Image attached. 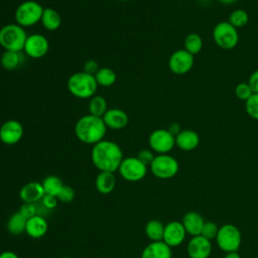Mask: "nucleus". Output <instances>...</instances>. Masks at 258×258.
<instances>
[{
    "mask_svg": "<svg viewBox=\"0 0 258 258\" xmlns=\"http://www.w3.org/2000/svg\"><path fill=\"white\" fill-rule=\"evenodd\" d=\"M123 158L122 149L114 141L103 139L93 145L91 159L100 171H117Z\"/></svg>",
    "mask_w": 258,
    "mask_h": 258,
    "instance_id": "1",
    "label": "nucleus"
},
{
    "mask_svg": "<svg viewBox=\"0 0 258 258\" xmlns=\"http://www.w3.org/2000/svg\"><path fill=\"white\" fill-rule=\"evenodd\" d=\"M107 126L103 118L91 114L82 116L75 125V134L77 138L85 143L95 145L105 137Z\"/></svg>",
    "mask_w": 258,
    "mask_h": 258,
    "instance_id": "2",
    "label": "nucleus"
},
{
    "mask_svg": "<svg viewBox=\"0 0 258 258\" xmlns=\"http://www.w3.org/2000/svg\"><path fill=\"white\" fill-rule=\"evenodd\" d=\"M98 84L95 76L86 72L73 74L68 80V89L70 93L79 99H91L95 96Z\"/></svg>",
    "mask_w": 258,
    "mask_h": 258,
    "instance_id": "3",
    "label": "nucleus"
},
{
    "mask_svg": "<svg viewBox=\"0 0 258 258\" xmlns=\"http://www.w3.org/2000/svg\"><path fill=\"white\" fill-rule=\"evenodd\" d=\"M27 34L24 28L17 23H10L0 28V45L5 50H23Z\"/></svg>",
    "mask_w": 258,
    "mask_h": 258,
    "instance_id": "4",
    "label": "nucleus"
},
{
    "mask_svg": "<svg viewBox=\"0 0 258 258\" xmlns=\"http://www.w3.org/2000/svg\"><path fill=\"white\" fill-rule=\"evenodd\" d=\"M43 7L36 1L27 0L20 3L15 10L16 23L22 27H28L40 21Z\"/></svg>",
    "mask_w": 258,
    "mask_h": 258,
    "instance_id": "5",
    "label": "nucleus"
},
{
    "mask_svg": "<svg viewBox=\"0 0 258 258\" xmlns=\"http://www.w3.org/2000/svg\"><path fill=\"white\" fill-rule=\"evenodd\" d=\"M216 241L222 251L237 252L242 242L241 232L233 224H225L219 228Z\"/></svg>",
    "mask_w": 258,
    "mask_h": 258,
    "instance_id": "6",
    "label": "nucleus"
},
{
    "mask_svg": "<svg viewBox=\"0 0 258 258\" xmlns=\"http://www.w3.org/2000/svg\"><path fill=\"white\" fill-rule=\"evenodd\" d=\"M213 39L219 47L232 49L239 42V32L238 29L228 21H221L217 23L213 29Z\"/></svg>",
    "mask_w": 258,
    "mask_h": 258,
    "instance_id": "7",
    "label": "nucleus"
},
{
    "mask_svg": "<svg viewBox=\"0 0 258 258\" xmlns=\"http://www.w3.org/2000/svg\"><path fill=\"white\" fill-rule=\"evenodd\" d=\"M149 167L152 174L157 178L168 179L178 172L179 164L177 160L169 154H157Z\"/></svg>",
    "mask_w": 258,
    "mask_h": 258,
    "instance_id": "8",
    "label": "nucleus"
},
{
    "mask_svg": "<svg viewBox=\"0 0 258 258\" xmlns=\"http://www.w3.org/2000/svg\"><path fill=\"white\" fill-rule=\"evenodd\" d=\"M121 177L127 181L136 182L143 179L147 173V165H145L138 157L128 156L123 158L118 168Z\"/></svg>",
    "mask_w": 258,
    "mask_h": 258,
    "instance_id": "9",
    "label": "nucleus"
},
{
    "mask_svg": "<svg viewBox=\"0 0 258 258\" xmlns=\"http://www.w3.org/2000/svg\"><path fill=\"white\" fill-rule=\"evenodd\" d=\"M149 147L158 154H167L175 146V136L167 129H156L148 138Z\"/></svg>",
    "mask_w": 258,
    "mask_h": 258,
    "instance_id": "10",
    "label": "nucleus"
},
{
    "mask_svg": "<svg viewBox=\"0 0 258 258\" xmlns=\"http://www.w3.org/2000/svg\"><path fill=\"white\" fill-rule=\"evenodd\" d=\"M195 63V56L184 48L173 51L168 58V68L175 75L188 73Z\"/></svg>",
    "mask_w": 258,
    "mask_h": 258,
    "instance_id": "11",
    "label": "nucleus"
},
{
    "mask_svg": "<svg viewBox=\"0 0 258 258\" xmlns=\"http://www.w3.org/2000/svg\"><path fill=\"white\" fill-rule=\"evenodd\" d=\"M49 43L46 37L42 34L34 33L27 36L23 50L31 58H40L47 53Z\"/></svg>",
    "mask_w": 258,
    "mask_h": 258,
    "instance_id": "12",
    "label": "nucleus"
},
{
    "mask_svg": "<svg viewBox=\"0 0 258 258\" xmlns=\"http://www.w3.org/2000/svg\"><path fill=\"white\" fill-rule=\"evenodd\" d=\"M23 133V126L19 121L8 120L0 127V141L6 145H14L21 140Z\"/></svg>",
    "mask_w": 258,
    "mask_h": 258,
    "instance_id": "13",
    "label": "nucleus"
},
{
    "mask_svg": "<svg viewBox=\"0 0 258 258\" xmlns=\"http://www.w3.org/2000/svg\"><path fill=\"white\" fill-rule=\"evenodd\" d=\"M186 231L181 222L172 221L164 225L162 241L169 247H176L182 244L185 239Z\"/></svg>",
    "mask_w": 258,
    "mask_h": 258,
    "instance_id": "14",
    "label": "nucleus"
},
{
    "mask_svg": "<svg viewBox=\"0 0 258 258\" xmlns=\"http://www.w3.org/2000/svg\"><path fill=\"white\" fill-rule=\"evenodd\" d=\"M189 258H209L212 253V243L202 235L194 236L187 243Z\"/></svg>",
    "mask_w": 258,
    "mask_h": 258,
    "instance_id": "15",
    "label": "nucleus"
},
{
    "mask_svg": "<svg viewBox=\"0 0 258 258\" xmlns=\"http://www.w3.org/2000/svg\"><path fill=\"white\" fill-rule=\"evenodd\" d=\"M107 128L119 130L127 126L129 118L125 111L118 108L108 109L102 117Z\"/></svg>",
    "mask_w": 258,
    "mask_h": 258,
    "instance_id": "16",
    "label": "nucleus"
},
{
    "mask_svg": "<svg viewBox=\"0 0 258 258\" xmlns=\"http://www.w3.org/2000/svg\"><path fill=\"white\" fill-rule=\"evenodd\" d=\"M45 195L42 183L38 181H30L24 184L19 191V197L23 203L36 204L41 201Z\"/></svg>",
    "mask_w": 258,
    "mask_h": 258,
    "instance_id": "17",
    "label": "nucleus"
},
{
    "mask_svg": "<svg viewBox=\"0 0 258 258\" xmlns=\"http://www.w3.org/2000/svg\"><path fill=\"white\" fill-rule=\"evenodd\" d=\"M199 144L200 136L191 129H181V131L175 135V146L182 151H191L196 149Z\"/></svg>",
    "mask_w": 258,
    "mask_h": 258,
    "instance_id": "18",
    "label": "nucleus"
},
{
    "mask_svg": "<svg viewBox=\"0 0 258 258\" xmlns=\"http://www.w3.org/2000/svg\"><path fill=\"white\" fill-rule=\"evenodd\" d=\"M171 247L163 241L149 243L141 252V258H171Z\"/></svg>",
    "mask_w": 258,
    "mask_h": 258,
    "instance_id": "19",
    "label": "nucleus"
},
{
    "mask_svg": "<svg viewBox=\"0 0 258 258\" xmlns=\"http://www.w3.org/2000/svg\"><path fill=\"white\" fill-rule=\"evenodd\" d=\"M47 230H48V224L43 216L36 215L28 219L26 222L25 233L33 239H39L43 237L46 234Z\"/></svg>",
    "mask_w": 258,
    "mask_h": 258,
    "instance_id": "20",
    "label": "nucleus"
},
{
    "mask_svg": "<svg viewBox=\"0 0 258 258\" xmlns=\"http://www.w3.org/2000/svg\"><path fill=\"white\" fill-rule=\"evenodd\" d=\"M181 223L186 231V234L194 237L201 235L202 229L205 224V220L199 213L190 211L183 216Z\"/></svg>",
    "mask_w": 258,
    "mask_h": 258,
    "instance_id": "21",
    "label": "nucleus"
},
{
    "mask_svg": "<svg viewBox=\"0 0 258 258\" xmlns=\"http://www.w3.org/2000/svg\"><path fill=\"white\" fill-rule=\"evenodd\" d=\"M95 184L100 194L108 195L112 192L116 186V176L114 172L100 171L96 177Z\"/></svg>",
    "mask_w": 258,
    "mask_h": 258,
    "instance_id": "22",
    "label": "nucleus"
},
{
    "mask_svg": "<svg viewBox=\"0 0 258 258\" xmlns=\"http://www.w3.org/2000/svg\"><path fill=\"white\" fill-rule=\"evenodd\" d=\"M40 22L45 29L49 31L56 30L61 24V17L59 13L52 8H44Z\"/></svg>",
    "mask_w": 258,
    "mask_h": 258,
    "instance_id": "23",
    "label": "nucleus"
},
{
    "mask_svg": "<svg viewBox=\"0 0 258 258\" xmlns=\"http://www.w3.org/2000/svg\"><path fill=\"white\" fill-rule=\"evenodd\" d=\"M27 219L21 215L18 211L12 214L7 221V230L11 235L18 236L25 232Z\"/></svg>",
    "mask_w": 258,
    "mask_h": 258,
    "instance_id": "24",
    "label": "nucleus"
},
{
    "mask_svg": "<svg viewBox=\"0 0 258 258\" xmlns=\"http://www.w3.org/2000/svg\"><path fill=\"white\" fill-rule=\"evenodd\" d=\"M145 235L151 242L162 241L164 225L158 220H150L145 225Z\"/></svg>",
    "mask_w": 258,
    "mask_h": 258,
    "instance_id": "25",
    "label": "nucleus"
},
{
    "mask_svg": "<svg viewBox=\"0 0 258 258\" xmlns=\"http://www.w3.org/2000/svg\"><path fill=\"white\" fill-rule=\"evenodd\" d=\"M95 79L98 86L111 87L115 84L117 80V75L112 69L104 67L98 70V72L95 74Z\"/></svg>",
    "mask_w": 258,
    "mask_h": 258,
    "instance_id": "26",
    "label": "nucleus"
},
{
    "mask_svg": "<svg viewBox=\"0 0 258 258\" xmlns=\"http://www.w3.org/2000/svg\"><path fill=\"white\" fill-rule=\"evenodd\" d=\"M108 106L107 101L102 96H93L90 99L89 102V114L97 116V117H103L104 114L107 112Z\"/></svg>",
    "mask_w": 258,
    "mask_h": 258,
    "instance_id": "27",
    "label": "nucleus"
},
{
    "mask_svg": "<svg viewBox=\"0 0 258 258\" xmlns=\"http://www.w3.org/2000/svg\"><path fill=\"white\" fill-rule=\"evenodd\" d=\"M44 192L46 195H51L54 197H57L60 189L64 185L61 181V179L56 175H48L44 177V179L41 181Z\"/></svg>",
    "mask_w": 258,
    "mask_h": 258,
    "instance_id": "28",
    "label": "nucleus"
},
{
    "mask_svg": "<svg viewBox=\"0 0 258 258\" xmlns=\"http://www.w3.org/2000/svg\"><path fill=\"white\" fill-rule=\"evenodd\" d=\"M20 54L17 51L5 50L0 57V63L3 69L7 71H13L20 64Z\"/></svg>",
    "mask_w": 258,
    "mask_h": 258,
    "instance_id": "29",
    "label": "nucleus"
},
{
    "mask_svg": "<svg viewBox=\"0 0 258 258\" xmlns=\"http://www.w3.org/2000/svg\"><path fill=\"white\" fill-rule=\"evenodd\" d=\"M183 46H184V49L186 51H188L190 54H192L195 56L203 48L202 36L198 33H195V32H191V33L187 34L184 38Z\"/></svg>",
    "mask_w": 258,
    "mask_h": 258,
    "instance_id": "30",
    "label": "nucleus"
},
{
    "mask_svg": "<svg viewBox=\"0 0 258 258\" xmlns=\"http://www.w3.org/2000/svg\"><path fill=\"white\" fill-rule=\"evenodd\" d=\"M249 21V15L244 9H235L231 12L228 18V22L236 28H241L245 26Z\"/></svg>",
    "mask_w": 258,
    "mask_h": 258,
    "instance_id": "31",
    "label": "nucleus"
},
{
    "mask_svg": "<svg viewBox=\"0 0 258 258\" xmlns=\"http://www.w3.org/2000/svg\"><path fill=\"white\" fill-rule=\"evenodd\" d=\"M245 110L250 118L258 120V93H253L245 102Z\"/></svg>",
    "mask_w": 258,
    "mask_h": 258,
    "instance_id": "32",
    "label": "nucleus"
},
{
    "mask_svg": "<svg viewBox=\"0 0 258 258\" xmlns=\"http://www.w3.org/2000/svg\"><path fill=\"white\" fill-rule=\"evenodd\" d=\"M234 93H235V96L241 100V101H244L246 102L250 97L251 95L253 94L250 86L248 85V83H239L236 87H235V90H234Z\"/></svg>",
    "mask_w": 258,
    "mask_h": 258,
    "instance_id": "33",
    "label": "nucleus"
},
{
    "mask_svg": "<svg viewBox=\"0 0 258 258\" xmlns=\"http://www.w3.org/2000/svg\"><path fill=\"white\" fill-rule=\"evenodd\" d=\"M218 231H219V227L217 226L216 223H214V222H205L201 235L203 237H205L206 239L211 241L213 239H216V237L218 235Z\"/></svg>",
    "mask_w": 258,
    "mask_h": 258,
    "instance_id": "34",
    "label": "nucleus"
},
{
    "mask_svg": "<svg viewBox=\"0 0 258 258\" xmlns=\"http://www.w3.org/2000/svg\"><path fill=\"white\" fill-rule=\"evenodd\" d=\"M56 198L61 203H71L75 199V190L69 185H63Z\"/></svg>",
    "mask_w": 258,
    "mask_h": 258,
    "instance_id": "35",
    "label": "nucleus"
},
{
    "mask_svg": "<svg viewBox=\"0 0 258 258\" xmlns=\"http://www.w3.org/2000/svg\"><path fill=\"white\" fill-rule=\"evenodd\" d=\"M19 212L23 217H25L27 220L37 215V208L36 204L32 203H23V205L20 207Z\"/></svg>",
    "mask_w": 258,
    "mask_h": 258,
    "instance_id": "36",
    "label": "nucleus"
},
{
    "mask_svg": "<svg viewBox=\"0 0 258 258\" xmlns=\"http://www.w3.org/2000/svg\"><path fill=\"white\" fill-rule=\"evenodd\" d=\"M138 159H140L145 165H150L151 162L153 161L155 155L153 154V151L151 149H142L141 151L138 152L137 154Z\"/></svg>",
    "mask_w": 258,
    "mask_h": 258,
    "instance_id": "37",
    "label": "nucleus"
},
{
    "mask_svg": "<svg viewBox=\"0 0 258 258\" xmlns=\"http://www.w3.org/2000/svg\"><path fill=\"white\" fill-rule=\"evenodd\" d=\"M57 202H58V200H57L56 197L51 196V195H46V194L43 196V198H42L41 201H40V203L42 204V206L45 207L48 211L53 210V209L56 207Z\"/></svg>",
    "mask_w": 258,
    "mask_h": 258,
    "instance_id": "38",
    "label": "nucleus"
},
{
    "mask_svg": "<svg viewBox=\"0 0 258 258\" xmlns=\"http://www.w3.org/2000/svg\"><path fill=\"white\" fill-rule=\"evenodd\" d=\"M99 66H98V62L96 60H93V59H89L85 62L84 64V72L90 74V75H94L98 72L99 70Z\"/></svg>",
    "mask_w": 258,
    "mask_h": 258,
    "instance_id": "39",
    "label": "nucleus"
},
{
    "mask_svg": "<svg viewBox=\"0 0 258 258\" xmlns=\"http://www.w3.org/2000/svg\"><path fill=\"white\" fill-rule=\"evenodd\" d=\"M247 83L250 86L253 93H258V70L254 71L250 75Z\"/></svg>",
    "mask_w": 258,
    "mask_h": 258,
    "instance_id": "40",
    "label": "nucleus"
},
{
    "mask_svg": "<svg viewBox=\"0 0 258 258\" xmlns=\"http://www.w3.org/2000/svg\"><path fill=\"white\" fill-rule=\"evenodd\" d=\"M167 130H168L170 133H172L174 136L177 135V134L181 131V129H180V127H179V124H178V123H175V122L171 123V124L169 125V127L167 128Z\"/></svg>",
    "mask_w": 258,
    "mask_h": 258,
    "instance_id": "41",
    "label": "nucleus"
},
{
    "mask_svg": "<svg viewBox=\"0 0 258 258\" xmlns=\"http://www.w3.org/2000/svg\"><path fill=\"white\" fill-rule=\"evenodd\" d=\"M0 258H19V256L12 251H3L0 253Z\"/></svg>",
    "mask_w": 258,
    "mask_h": 258,
    "instance_id": "42",
    "label": "nucleus"
},
{
    "mask_svg": "<svg viewBox=\"0 0 258 258\" xmlns=\"http://www.w3.org/2000/svg\"><path fill=\"white\" fill-rule=\"evenodd\" d=\"M223 258H241L238 252H228Z\"/></svg>",
    "mask_w": 258,
    "mask_h": 258,
    "instance_id": "43",
    "label": "nucleus"
},
{
    "mask_svg": "<svg viewBox=\"0 0 258 258\" xmlns=\"http://www.w3.org/2000/svg\"><path fill=\"white\" fill-rule=\"evenodd\" d=\"M221 4L223 5H231L233 3H235L237 0H218Z\"/></svg>",
    "mask_w": 258,
    "mask_h": 258,
    "instance_id": "44",
    "label": "nucleus"
},
{
    "mask_svg": "<svg viewBox=\"0 0 258 258\" xmlns=\"http://www.w3.org/2000/svg\"><path fill=\"white\" fill-rule=\"evenodd\" d=\"M62 258H72V257H69V256H64V257H62Z\"/></svg>",
    "mask_w": 258,
    "mask_h": 258,
    "instance_id": "45",
    "label": "nucleus"
},
{
    "mask_svg": "<svg viewBox=\"0 0 258 258\" xmlns=\"http://www.w3.org/2000/svg\"><path fill=\"white\" fill-rule=\"evenodd\" d=\"M119 1H123V2H125V1H128V0H119Z\"/></svg>",
    "mask_w": 258,
    "mask_h": 258,
    "instance_id": "46",
    "label": "nucleus"
}]
</instances>
